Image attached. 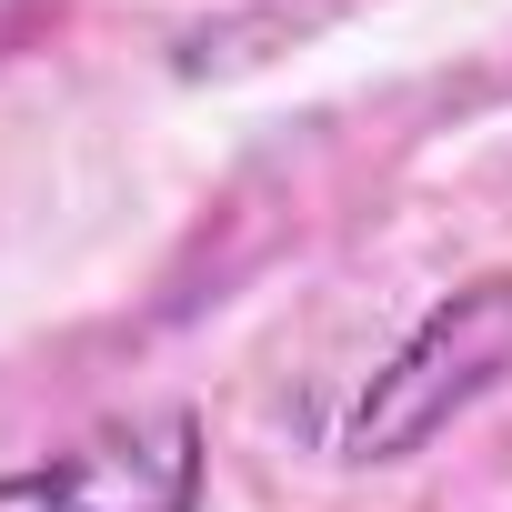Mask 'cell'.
I'll list each match as a JSON object with an SVG mask.
<instances>
[{"label":"cell","mask_w":512,"mask_h":512,"mask_svg":"<svg viewBox=\"0 0 512 512\" xmlns=\"http://www.w3.org/2000/svg\"><path fill=\"white\" fill-rule=\"evenodd\" d=\"M512 372V282H472L412 322V342L352 392L342 462H412L432 432H452L492 382Z\"/></svg>","instance_id":"cell-1"},{"label":"cell","mask_w":512,"mask_h":512,"mask_svg":"<svg viewBox=\"0 0 512 512\" xmlns=\"http://www.w3.org/2000/svg\"><path fill=\"white\" fill-rule=\"evenodd\" d=\"M211 492V442L191 402L111 412L81 442L0 472V512H201Z\"/></svg>","instance_id":"cell-2"}]
</instances>
